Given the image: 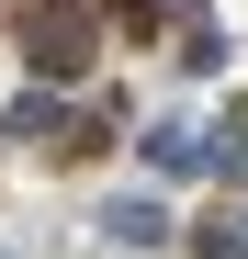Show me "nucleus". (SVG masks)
<instances>
[{"mask_svg":"<svg viewBox=\"0 0 248 259\" xmlns=\"http://www.w3.org/2000/svg\"><path fill=\"white\" fill-rule=\"evenodd\" d=\"M215 169H237V181H248V91H237V113H226V147H215Z\"/></svg>","mask_w":248,"mask_h":259,"instance_id":"obj_7","label":"nucleus"},{"mask_svg":"<svg viewBox=\"0 0 248 259\" xmlns=\"http://www.w3.org/2000/svg\"><path fill=\"white\" fill-rule=\"evenodd\" d=\"M170 57H181V68H226V34H215V23H181Z\"/></svg>","mask_w":248,"mask_h":259,"instance_id":"obj_5","label":"nucleus"},{"mask_svg":"<svg viewBox=\"0 0 248 259\" xmlns=\"http://www.w3.org/2000/svg\"><path fill=\"white\" fill-rule=\"evenodd\" d=\"M102 12H113L124 34H136V46H158V23H170V0H102Z\"/></svg>","mask_w":248,"mask_h":259,"instance_id":"obj_4","label":"nucleus"},{"mask_svg":"<svg viewBox=\"0 0 248 259\" xmlns=\"http://www.w3.org/2000/svg\"><path fill=\"white\" fill-rule=\"evenodd\" d=\"M102 237H124V248H158V237H170V203L124 192V203H102Z\"/></svg>","mask_w":248,"mask_h":259,"instance_id":"obj_3","label":"nucleus"},{"mask_svg":"<svg viewBox=\"0 0 248 259\" xmlns=\"http://www.w3.org/2000/svg\"><path fill=\"white\" fill-rule=\"evenodd\" d=\"M12 34H23V57H34L46 91L102 57V12H91V0H12Z\"/></svg>","mask_w":248,"mask_h":259,"instance_id":"obj_1","label":"nucleus"},{"mask_svg":"<svg viewBox=\"0 0 248 259\" xmlns=\"http://www.w3.org/2000/svg\"><path fill=\"white\" fill-rule=\"evenodd\" d=\"M136 147H147L158 181H203V169H215V136H203V124H158V136H136Z\"/></svg>","mask_w":248,"mask_h":259,"instance_id":"obj_2","label":"nucleus"},{"mask_svg":"<svg viewBox=\"0 0 248 259\" xmlns=\"http://www.w3.org/2000/svg\"><path fill=\"white\" fill-rule=\"evenodd\" d=\"M192 259H248V214H226V226H203V237H192Z\"/></svg>","mask_w":248,"mask_h":259,"instance_id":"obj_6","label":"nucleus"}]
</instances>
